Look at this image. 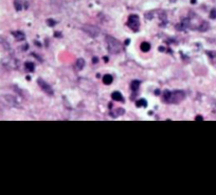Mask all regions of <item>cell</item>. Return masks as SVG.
<instances>
[{"instance_id": "obj_1", "label": "cell", "mask_w": 216, "mask_h": 195, "mask_svg": "<svg viewBox=\"0 0 216 195\" xmlns=\"http://www.w3.org/2000/svg\"><path fill=\"white\" fill-rule=\"evenodd\" d=\"M106 41H107V48H108V51L112 53V54H116L121 51V45L120 42L113 38L111 36H107L106 37Z\"/></svg>"}, {"instance_id": "obj_2", "label": "cell", "mask_w": 216, "mask_h": 195, "mask_svg": "<svg viewBox=\"0 0 216 195\" xmlns=\"http://www.w3.org/2000/svg\"><path fill=\"white\" fill-rule=\"evenodd\" d=\"M128 26L132 28L133 30L137 31L138 29H139V26H140L139 17H138L137 15H130L129 19H128Z\"/></svg>"}, {"instance_id": "obj_3", "label": "cell", "mask_w": 216, "mask_h": 195, "mask_svg": "<svg viewBox=\"0 0 216 195\" xmlns=\"http://www.w3.org/2000/svg\"><path fill=\"white\" fill-rule=\"evenodd\" d=\"M83 30L86 32L88 35H90V36H92V37H97L98 35L100 34V31H99V29H98V28H95V27H93V26H84Z\"/></svg>"}, {"instance_id": "obj_4", "label": "cell", "mask_w": 216, "mask_h": 195, "mask_svg": "<svg viewBox=\"0 0 216 195\" xmlns=\"http://www.w3.org/2000/svg\"><path fill=\"white\" fill-rule=\"evenodd\" d=\"M183 98H184V93H183L182 91H176V92L172 93L169 102H174V103L180 102L181 100H183Z\"/></svg>"}, {"instance_id": "obj_5", "label": "cell", "mask_w": 216, "mask_h": 195, "mask_svg": "<svg viewBox=\"0 0 216 195\" xmlns=\"http://www.w3.org/2000/svg\"><path fill=\"white\" fill-rule=\"evenodd\" d=\"M38 84H39V86H40V88L42 90L45 91V92H47L48 94H53V90H52V88L49 86V85L45 82V81H42V80H38Z\"/></svg>"}, {"instance_id": "obj_6", "label": "cell", "mask_w": 216, "mask_h": 195, "mask_svg": "<svg viewBox=\"0 0 216 195\" xmlns=\"http://www.w3.org/2000/svg\"><path fill=\"white\" fill-rule=\"evenodd\" d=\"M111 98H112L113 101H116V102H122L123 101V97L119 91H115V92L111 94Z\"/></svg>"}, {"instance_id": "obj_7", "label": "cell", "mask_w": 216, "mask_h": 195, "mask_svg": "<svg viewBox=\"0 0 216 195\" xmlns=\"http://www.w3.org/2000/svg\"><path fill=\"white\" fill-rule=\"evenodd\" d=\"M140 48H141V50H142L143 52H148L150 50V42H147V41H144V42L141 44Z\"/></svg>"}, {"instance_id": "obj_8", "label": "cell", "mask_w": 216, "mask_h": 195, "mask_svg": "<svg viewBox=\"0 0 216 195\" xmlns=\"http://www.w3.org/2000/svg\"><path fill=\"white\" fill-rule=\"evenodd\" d=\"M112 81H113V79L110 74H106V75L103 76V83L105 85H110L112 83Z\"/></svg>"}, {"instance_id": "obj_9", "label": "cell", "mask_w": 216, "mask_h": 195, "mask_svg": "<svg viewBox=\"0 0 216 195\" xmlns=\"http://www.w3.org/2000/svg\"><path fill=\"white\" fill-rule=\"evenodd\" d=\"M84 66H85V61L83 58H79L76 61V63H75V67H76V69L77 70H81L82 68H84Z\"/></svg>"}, {"instance_id": "obj_10", "label": "cell", "mask_w": 216, "mask_h": 195, "mask_svg": "<svg viewBox=\"0 0 216 195\" xmlns=\"http://www.w3.org/2000/svg\"><path fill=\"white\" fill-rule=\"evenodd\" d=\"M139 87H140V82H139V81H133V84H132V89L133 91H136V90L139 89Z\"/></svg>"}, {"instance_id": "obj_11", "label": "cell", "mask_w": 216, "mask_h": 195, "mask_svg": "<svg viewBox=\"0 0 216 195\" xmlns=\"http://www.w3.org/2000/svg\"><path fill=\"white\" fill-rule=\"evenodd\" d=\"M14 36H15L16 39H18V40H22L24 38V35L21 33V32H14Z\"/></svg>"}, {"instance_id": "obj_12", "label": "cell", "mask_w": 216, "mask_h": 195, "mask_svg": "<svg viewBox=\"0 0 216 195\" xmlns=\"http://www.w3.org/2000/svg\"><path fill=\"white\" fill-rule=\"evenodd\" d=\"M14 5H15V9L17 11H20L21 9H22V5H21V2L19 1V0H15V1H14Z\"/></svg>"}, {"instance_id": "obj_13", "label": "cell", "mask_w": 216, "mask_h": 195, "mask_svg": "<svg viewBox=\"0 0 216 195\" xmlns=\"http://www.w3.org/2000/svg\"><path fill=\"white\" fill-rule=\"evenodd\" d=\"M26 68H27V70H29V71H33L34 70V64L30 63V62L26 63Z\"/></svg>"}, {"instance_id": "obj_14", "label": "cell", "mask_w": 216, "mask_h": 195, "mask_svg": "<svg viewBox=\"0 0 216 195\" xmlns=\"http://www.w3.org/2000/svg\"><path fill=\"white\" fill-rule=\"evenodd\" d=\"M146 105H147V103H146V101H145L144 99H143V100H139L137 102V106H138V107H141V106H144V107H145Z\"/></svg>"}, {"instance_id": "obj_15", "label": "cell", "mask_w": 216, "mask_h": 195, "mask_svg": "<svg viewBox=\"0 0 216 195\" xmlns=\"http://www.w3.org/2000/svg\"><path fill=\"white\" fill-rule=\"evenodd\" d=\"M202 26H203V27H200V28H199L200 31H206V30H208L209 27H208V23H207V22H203Z\"/></svg>"}, {"instance_id": "obj_16", "label": "cell", "mask_w": 216, "mask_h": 195, "mask_svg": "<svg viewBox=\"0 0 216 195\" xmlns=\"http://www.w3.org/2000/svg\"><path fill=\"white\" fill-rule=\"evenodd\" d=\"M210 17H211V18H216V10H212L211 11Z\"/></svg>"}, {"instance_id": "obj_17", "label": "cell", "mask_w": 216, "mask_h": 195, "mask_svg": "<svg viewBox=\"0 0 216 195\" xmlns=\"http://www.w3.org/2000/svg\"><path fill=\"white\" fill-rule=\"evenodd\" d=\"M48 23H50V24H51V27H53V26L55 24V21H53V20L50 19V20H48Z\"/></svg>"}, {"instance_id": "obj_18", "label": "cell", "mask_w": 216, "mask_h": 195, "mask_svg": "<svg viewBox=\"0 0 216 195\" xmlns=\"http://www.w3.org/2000/svg\"><path fill=\"white\" fill-rule=\"evenodd\" d=\"M196 120H197V121H201V120H202V117H201V116H197Z\"/></svg>"}, {"instance_id": "obj_19", "label": "cell", "mask_w": 216, "mask_h": 195, "mask_svg": "<svg viewBox=\"0 0 216 195\" xmlns=\"http://www.w3.org/2000/svg\"><path fill=\"white\" fill-rule=\"evenodd\" d=\"M97 62H98V58L94 57V58H93V63H97Z\"/></svg>"}, {"instance_id": "obj_20", "label": "cell", "mask_w": 216, "mask_h": 195, "mask_svg": "<svg viewBox=\"0 0 216 195\" xmlns=\"http://www.w3.org/2000/svg\"><path fill=\"white\" fill-rule=\"evenodd\" d=\"M191 2H192V3H195V2H196V0H192Z\"/></svg>"}]
</instances>
